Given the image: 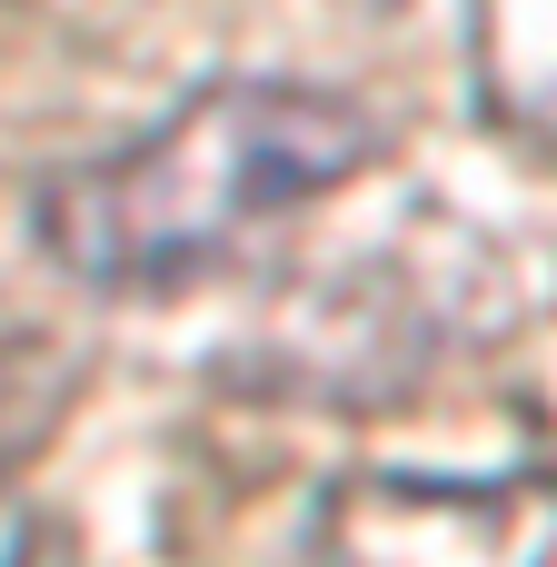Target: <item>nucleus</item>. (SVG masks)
<instances>
[{"label": "nucleus", "mask_w": 557, "mask_h": 567, "mask_svg": "<svg viewBox=\"0 0 557 567\" xmlns=\"http://www.w3.org/2000/svg\"><path fill=\"white\" fill-rule=\"evenodd\" d=\"M379 159V120L319 80H209L140 140L40 179L30 239L110 299H169Z\"/></svg>", "instance_id": "1"}, {"label": "nucleus", "mask_w": 557, "mask_h": 567, "mask_svg": "<svg viewBox=\"0 0 557 567\" xmlns=\"http://www.w3.org/2000/svg\"><path fill=\"white\" fill-rule=\"evenodd\" d=\"M0 567H70V558H60V538H50L20 498H0Z\"/></svg>", "instance_id": "4"}, {"label": "nucleus", "mask_w": 557, "mask_h": 567, "mask_svg": "<svg viewBox=\"0 0 557 567\" xmlns=\"http://www.w3.org/2000/svg\"><path fill=\"white\" fill-rule=\"evenodd\" d=\"M468 70L488 120L557 159V0H468Z\"/></svg>", "instance_id": "3"}, {"label": "nucleus", "mask_w": 557, "mask_h": 567, "mask_svg": "<svg viewBox=\"0 0 557 567\" xmlns=\"http://www.w3.org/2000/svg\"><path fill=\"white\" fill-rule=\"evenodd\" d=\"M289 567H557V478H349Z\"/></svg>", "instance_id": "2"}]
</instances>
